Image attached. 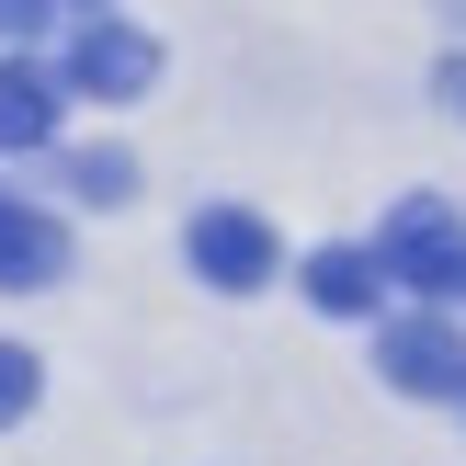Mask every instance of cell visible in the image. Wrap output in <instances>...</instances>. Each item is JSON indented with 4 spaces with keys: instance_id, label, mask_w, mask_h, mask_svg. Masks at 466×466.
I'll list each match as a JSON object with an SVG mask.
<instances>
[{
    "instance_id": "cell-12",
    "label": "cell",
    "mask_w": 466,
    "mask_h": 466,
    "mask_svg": "<svg viewBox=\"0 0 466 466\" xmlns=\"http://www.w3.org/2000/svg\"><path fill=\"white\" fill-rule=\"evenodd\" d=\"M68 12H114V0H68Z\"/></svg>"
},
{
    "instance_id": "cell-4",
    "label": "cell",
    "mask_w": 466,
    "mask_h": 466,
    "mask_svg": "<svg viewBox=\"0 0 466 466\" xmlns=\"http://www.w3.org/2000/svg\"><path fill=\"white\" fill-rule=\"evenodd\" d=\"M148 80H159V35H137L126 12H91L80 46H68V91L80 103H137Z\"/></svg>"
},
{
    "instance_id": "cell-1",
    "label": "cell",
    "mask_w": 466,
    "mask_h": 466,
    "mask_svg": "<svg viewBox=\"0 0 466 466\" xmlns=\"http://www.w3.org/2000/svg\"><path fill=\"white\" fill-rule=\"evenodd\" d=\"M376 262H387V285H410L421 308H455L466 296V228H455V205L444 194H399L387 228H376Z\"/></svg>"
},
{
    "instance_id": "cell-5",
    "label": "cell",
    "mask_w": 466,
    "mask_h": 466,
    "mask_svg": "<svg viewBox=\"0 0 466 466\" xmlns=\"http://www.w3.org/2000/svg\"><path fill=\"white\" fill-rule=\"evenodd\" d=\"M57 114H68V68H46L35 46H12L0 57V159L57 148Z\"/></svg>"
},
{
    "instance_id": "cell-8",
    "label": "cell",
    "mask_w": 466,
    "mask_h": 466,
    "mask_svg": "<svg viewBox=\"0 0 466 466\" xmlns=\"http://www.w3.org/2000/svg\"><path fill=\"white\" fill-rule=\"evenodd\" d=\"M57 182H68L80 205H126V194H137V159H126V148H68Z\"/></svg>"
},
{
    "instance_id": "cell-13",
    "label": "cell",
    "mask_w": 466,
    "mask_h": 466,
    "mask_svg": "<svg viewBox=\"0 0 466 466\" xmlns=\"http://www.w3.org/2000/svg\"><path fill=\"white\" fill-rule=\"evenodd\" d=\"M455 410H466V399H455Z\"/></svg>"
},
{
    "instance_id": "cell-11",
    "label": "cell",
    "mask_w": 466,
    "mask_h": 466,
    "mask_svg": "<svg viewBox=\"0 0 466 466\" xmlns=\"http://www.w3.org/2000/svg\"><path fill=\"white\" fill-rule=\"evenodd\" d=\"M432 103H444L455 126H466V57H444V68H432Z\"/></svg>"
},
{
    "instance_id": "cell-7",
    "label": "cell",
    "mask_w": 466,
    "mask_h": 466,
    "mask_svg": "<svg viewBox=\"0 0 466 466\" xmlns=\"http://www.w3.org/2000/svg\"><path fill=\"white\" fill-rule=\"evenodd\" d=\"M296 285H308L319 319H376V308H387V262H376V250H308Z\"/></svg>"
},
{
    "instance_id": "cell-3",
    "label": "cell",
    "mask_w": 466,
    "mask_h": 466,
    "mask_svg": "<svg viewBox=\"0 0 466 466\" xmlns=\"http://www.w3.org/2000/svg\"><path fill=\"white\" fill-rule=\"evenodd\" d=\"M182 262H194L217 296H250V285H273V262H285V250H273V228L250 217V205H205V217L182 228Z\"/></svg>"
},
{
    "instance_id": "cell-10",
    "label": "cell",
    "mask_w": 466,
    "mask_h": 466,
    "mask_svg": "<svg viewBox=\"0 0 466 466\" xmlns=\"http://www.w3.org/2000/svg\"><path fill=\"white\" fill-rule=\"evenodd\" d=\"M46 12H68V0H0V35L35 46V35H46Z\"/></svg>"
},
{
    "instance_id": "cell-2",
    "label": "cell",
    "mask_w": 466,
    "mask_h": 466,
    "mask_svg": "<svg viewBox=\"0 0 466 466\" xmlns=\"http://www.w3.org/2000/svg\"><path fill=\"white\" fill-rule=\"evenodd\" d=\"M376 376L399 387V399H466V330H455L444 308L410 296V319L376 330Z\"/></svg>"
},
{
    "instance_id": "cell-6",
    "label": "cell",
    "mask_w": 466,
    "mask_h": 466,
    "mask_svg": "<svg viewBox=\"0 0 466 466\" xmlns=\"http://www.w3.org/2000/svg\"><path fill=\"white\" fill-rule=\"evenodd\" d=\"M57 273H68V228L46 217V205L0 194V296H46Z\"/></svg>"
},
{
    "instance_id": "cell-9",
    "label": "cell",
    "mask_w": 466,
    "mask_h": 466,
    "mask_svg": "<svg viewBox=\"0 0 466 466\" xmlns=\"http://www.w3.org/2000/svg\"><path fill=\"white\" fill-rule=\"evenodd\" d=\"M35 399H46V364L23 353V341H0V432H12L23 410H35Z\"/></svg>"
}]
</instances>
